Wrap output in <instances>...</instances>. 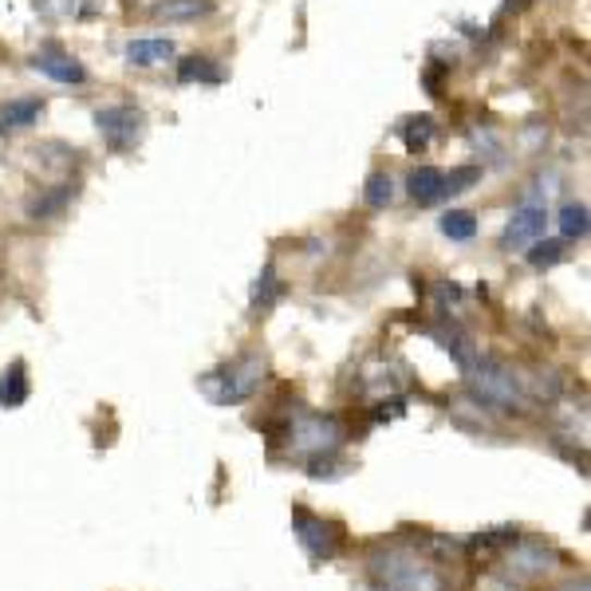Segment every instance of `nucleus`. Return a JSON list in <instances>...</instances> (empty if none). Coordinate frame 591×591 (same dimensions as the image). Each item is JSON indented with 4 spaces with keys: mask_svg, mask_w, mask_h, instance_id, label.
<instances>
[{
    "mask_svg": "<svg viewBox=\"0 0 591 591\" xmlns=\"http://www.w3.org/2000/svg\"><path fill=\"white\" fill-rule=\"evenodd\" d=\"M75 197V186H56V189H48L44 197H32L28 201V218L32 221H48V218H56L67 201Z\"/></svg>",
    "mask_w": 591,
    "mask_h": 591,
    "instance_id": "obj_20",
    "label": "nucleus"
},
{
    "mask_svg": "<svg viewBox=\"0 0 591 591\" xmlns=\"http://www.w3.org/2000/svg\"><path fill=\"white\" fill-rule=\"evenodd\" d=\"M28 403V367L12 364L9 371L0 374V406L4 410H16V406Z\"/></svg>",
    "mask_w": 591,
    "mask_h": 591,
    "instance_id": "obj_14",
    "label": "nucleus"
},
{
    "mask_svg": "<svg viewBox=\"0 0 591 591\" xmlns=\"http://www.w3.org/2000/svg\"><path fill=\"white\" fill-rule=\"evenodd\" d=\"M544 229H549V197L529 194L508 213L505 229H501V249L505 253L529 249V245H537V241L544 237Z\"/></svg>",
    "mask_w": 591,
    "mask_h": 591,
    "instance_id": "obj_4",
    "label": "nucleus"
},
{
    "mask_svg": "<svg viewBox=\"0 0 591 591\" xmlns=\"http://www.w3.org/2000/svg\"><path fill=\"white\" fill-rule=\"evenodd\" d=\"M177 79H182V84H209V87H218L225 75H221L218 63L206 60V56H189V60L177 63Z\"/></svg>",
    "mask_w": 591,
    "mask_h": 591,
    "instance_id": "obj_17",
    "label": "nucleus"
},
{
    "mask_svg": "<svg viewBox=\"0 0 591 591\" xmlns=\"http://www.w3.org/2000/svg\"><path fill=\"white\" fill-rule=\"evenodd\" d=\"M398 135H403V146L410 155H422L426 146L434 143V114H410V119L398 126Z\"/></svg>",
    "mask_w": 591,
    "mask_h": 591,
    "instance_id": "obj_15",
    "label": "nucleus"
},
{
    "mask_svg": "<svg viewBox=\"0 0 591 591\" xmlns=\"http://www.w3.org/2000/svg\"><path fill=\"white\" fill-rule=\"evenodd\" d=\"M213 12V0H155L150 4V16L167 24L197 21V16H209Z\"/></svg>",
    "mask_w": 591,
    "mask_h": 591,
    "instance_id": "obj_13",
    "label": "nucleus"
},
{
    "mask_svg": "<svg viewBox=\"0 0 591 591\" xmlns=\"http://www.w3.org/2000/svg\"><path fill=\"white\" fill-rule=\"evenodd\" d=\"M556 225H561L564 241H583L588 237V206L583 201H564L561 213H556Z\"/></svg>",
    "mask_w": 591,
    "mask_h": 591,
    "instance_id": "obj_19",
    "label": "nucleus"
},
{
    "mask_svg": "<svg viewBox=\"0 0 591 591\" xmlns=\"http://www.w3.org/2000/svg\"><path fill=\"white\" fill-rule=\"evenodd\" d=\"M288 450L300 461H316V457H332L343 442V426L335 415H300L288 426Z\"/></svg>",
    "mask_w": 591,
    "mask_h": 591,
    "instance_id": "obj_2",
    "label": "nucleus"
},
{
    "mask_svg": "<svg viewBox=\"0 0 591 591\" xmlns=\"http://www.w3.org/2000/svg\"><path fill=\"white\" fill-rule=\"evenodd\" d=\"M44 114L40 95H28V99H12V103L0 107V135H21L28 126H36V119Z\"/></svg>",
    "mask_w": 591,
    "mask_h": 591,
    "instance_id": "obj_10",
    "label": "nucleus"
},
{
    "mask_svg": "<svg viewBox=\"0 0 591 591\" xmlns=\"http://www.w3.org/2000/svg\"><path fill=\"white\" fill-rule=\"evenodd\" d=\"M292 532H296L300 549L308 552L311 561H332L335 552H340V529H335L332 520L304 513V508L292 513Z\"/></svg>",
    "mask_w": 591,
    "mask_h": 591,
    "instance_id": "obj_6",
    "label": "nucleus"
},
{
    "mask_svg": "<svg viewBox=\"0 0 591 591\" xmlns=\"http://www.w3.org/2000/svg\"><path fill=\"white\" fill-rule=\"evenodd\" d=\"M466 374H469V386H473V394H478L481 403L505 406V410H525V394H520V383L513 379V371H508L505 364L478 355V359L469 364Z\"/></svg>",
    "mask_w": 591,
    "mask_h": 591,
    "instance_id": "obj_3",
    "label": "nucleus"
},
{
    "mask_svg": "<svg viewBox=\"0 0 591 591\" xmlns=\"http://www.w3.org/2000/svg\"><path fill=\"white\" fill-rule=\"evenodd\" d=\"M478 182H481V167H454V170H446V197L466 194V189H473Z\"/></svg>",
    "mask_w": 591,
    "mask_h": 591,
    "instance_id": "obj_24",
    "label": "nucleus"
},
{
    "mask_svg": "<svg viewBox=\"0 0 591 591\" xmlns=\"http://www.w3.org/2000/svg\"><path fill=\"white\" fill-rule=\"evenodd\" d=\"M364 201L371 209H386L394 201V177L386 174V170H374L364 182Z\"/></svg>",
    "mask_w": 591,
    "mask_h": 591,
    "instance_id": "obj_22",
    "label": "nucleus"
},
{
    "mask_svg": "<svg viewBox=\"0 0 591 591\" xmlns=\"http://www.w3.org/2000/svg\"><path fill=\"white\" fill-rule=\"evenodd\" d=\"M438 229H442V237L450 241H473L478 237V218H473L469 209H450V213H442Z\"/></svg>",
    "mask_w": 591,
    "mask_h": 591,
    "instance_id": "obj_21",
    "label": "nucleus"
},
{
    "mask_svg": "<svg viewBox=\"0 0 591 591\" xmlns=\"http://www.w3.org/2000/svg\"><path fill=\"white\" fill-rule=\"evenodd\" d=\"M32 72H40V75H48V79H56V84H67V87L87 84L84 63L75 60L72 52L56 48V44H48V48H40V52L32 56Z\"/></svg>",
    "mask_w": 591,
    "mask_h": 591,
    "instance_id": "obj_7",
    "label": "nucleus"
},
{
    "mask_svg": "<svg viewBox=\"0 0 591 591\" xmlns=\"http://www.w3.org/2000/svg\"><path fill=\"white\" fill-rule=\"evenodd\" d=\"M430 335H434V340L442 343L450 355H454V364L461 367V371H469V364L478 359V347H473V340H469V335L461 332L457 323H450V316L438 323V328H430Z\"/></svg>",
    "mask_w": 591,
    "mask_h": 591,
    "instance_id": "obj_12",
    "label": "nucleus"
},
{
    "mask_svg": "<svg viewBox=\"0 0 591 591\" xmlns=\"http://www.w3.org/2000/svg\"><path fill=\"white\" fill-rule=\"evenodd\" d=\"M276 296H281V276H276V264H264L260 269V276H257V284H253V300H249V308L257 311H269L272 304H276Z\"/></svg>",
    "mask_w": 591,
    "mask_h": 591,
    "instance_id": "obj_18",
    "label": "nucleus"
},
{
    "mask_svg": "<svg viewBox=\"0 0 591 591\" xmlns=\"http://www.w3.org/2000/svg\"><path fill=\"white\" fill-rule=\"evenodd\" d=\"M170 60H174V40H167V36H143V40L126 44L131 67H162Z\"/></svg>",
    "mask_w": 591,
    "mask_h": 591,
    "instance_id": "obj_11",
    "label": "nucleus"
},
{
    "mask_svg": "<svg viewBox=\"0 0 591 591\" xmlns=\"http://www.w3.org/2000/svg\"><path fill=\"white\" fill-rule=\"evenodd\" d=\"M386 564H391L386 568V591H442V580H438L434 571L410 561L406 552H394Z\"/></svg>",
    "mask_w": 591,
    "mask_h": 591,
    "instance_id": "obj_8",
    "label": "nucleus"
},
{
    "mask_svg": "<svg viewBox=\"0 0 591 591\" xmlns=\"http://www.w3.org/2000/svg\"><path fill=\"white\" fill-rule=\"evenodd\" d=\"M552 561H556V552H549L544 544H520V549L508 556V564H513L520 576H540V571H549Z\"/></svg>",
    "mask_w": 591,
    "mask_h": 591,
    "instance_id": "obj_16",
    "label": "nucleus"
},
{
    "mask_svg": "<svg viewBox=\"0 0 591 591\" xmlns=\"http://www.w3.org/2000/svg\"><path fill=\"white\" fill-rule=\"evenodd\" d=\"M564 260V241H544L540 237L537 245H529V264L532 269H552Z\"/></svg>",
    "mask_w": 591,
    "mask_h": 591,
    "instance_id": "obj_23",
    "label": "nucleus"
},
{
    "mask_svg": "<svg viewBox=\"0 0 591 591\" xmlns=\"http://www.w3.org/2000/svg\"><path fill=\"white\" fill-rule=\"evenodd\" d=\"M264 374H269L264 355L249 352V355H241V359H233V364L218 367V371L201 374L197 386H201V394H206L213 406H241L264 386Z\"/></svg>",
    "mask_w": 591,
    "mask_h": 591,
    "instance_id": "obj_1",
    "label": "nucleus"
},
{
    "mask_svg": "<svg viewBox=\"0 0 591 591\" xmlns=\"http://www.w3.org/2000/svg\"><path fill=\"white\" fill-rule=\"evenodd\" d=\"M406 194L415 206H438L446 201V170L442 167H418L415 174L406 177Z\"/></svg>",
    "mask_w": 591,
    "mask_h": 591,
    "instance_id": "obj_9",
    "label": "nucleus"
},
{
    "mask_svg": "<svg viewBox=\"0 0 591 591\" xmlns=\"http://www.w3.org/2000/svg\"><path fill=\"white\" fill-rule=\"evenodd\" d=\"M95 126H99V138L107 143V150L114 155H126V150H135L146 135V114L131 103H119V107H103V111H95Z\"/></svg>",
    "mask_w": 591,
    "mask_h": 591,
    "instance_id": "obj_5",
    "label": "nucleus"
}]
</instances>
